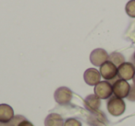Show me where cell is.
<instances>
[{
	"instance_id": "obj_1",
	"label": "cell",
	"mask_w": 135,
	"mask_h": 126,
	"mask_svg": "<svg viewBox=\"0 0 135 126\" xmlns=\"http://www.w3.org/2000/svg\"><path fill=\"white\" fill-rule=\"evenodd\" d=\"M126 105L122 98L112 96L107 101V111L113 116H120L125 112Z\"/></svg>"
},
{
	"instance_id": "obj_2",
	"label": "cell",
	"mask_w": 135,
	"mask_h": 126,
	"mask_svg": "<svg viewBox=\"0 0 135 126\" xmlns=\"http://www.w3.org/2000/svg\"><path fill=\"white\" fill-rule=\"evenodd\" d=\"M112 88L114 96L123 99L124 98H127L129 95L131 90V85L126 80L118 78L112 84Z\"/></svg>"
},
{
	"instance_id": "obj_3",
	"label": "cell",
	"mask_w": 135,
	"mask_h": 126,
	"mask_svg": "<svg viewBox=\"0 0 135 126\" xmlns=\"http://www.w3.org/2000/svg\"><path fill=\"white\" fill-rule=\"evenodd\" d=\"M72 91L67 87H60L55 91L54 98L57 104L65 106L70 104L72 99Z\"/></svg>"
},
{
	"instance_id": "obj_4",
	"label": "cell",
	"mask_w": 135,
	"mask_h": 126,
	"mask_svg": "<svg viewBox=\"0 0 135 126\" xmlns=\"http://www.w3.org/2000/svg\"><path fill=\"white\" fill-rule=\"evenodd\" d=\"M100 74L103 78L109 81H116L118 76V67L113 63L107 61L100 66ZM113 82V83H114Z\"/></svg>"
},
{
	"instance_id": "obj_5",
	"label": "cell",
	"mask_w": 135,
	"mask_h": 126,
	"mask_svg": "<svg viewBox=\"0 0 135 126\" xmlns=\"http://www.w3.org/2000/svg\"><path fill=\"white\" fill-rule=\"evenodd\" d=\"M94 94L100 99L109 98L113 95L112 84L108 81H100L97 85L94 86Z\"/></svg>"
},
{
	"instance_id": "obj_6",
	"label": "cell",
	"mask_w": 135,
	"mask_h": 126,
	"mask_svg": "<svg viewBox=\"0 0 135 126\" xmlns=\"http://www.w3.org/2000/svg\"><path fill=\"white\" fill-rule=\"evenodd\" d=\"M135 74V66L133 64L125 62L118 67V78L123 80H131L133 78Z\"/></svg>"
},
{
	"instance_id": "obj_7",
	"label": "cell",
	"mask_w": 135,
	"mask_h": 126,
	"mask_svg": "<svg viewBox=\"0 0 135 126\" xmlns=\"http://www.w3.org/2000/svg\"><path fill=\"white\" fill-rule=\"evenodd\" d=\"M109 54L105 50L102 48L94 49L90 54V61L95 66H101L104 63L108 61Z\"/></svg>"
},
{
	"instance_id": "obj_8",
	"label": "cell",
	"mask_w": 135,
	"mask_h": 126,
	"mask_svg": "<svg viewBox=\"0 0 135 126\" xmlns=\"http://www.w3.org/2000/svg\"><path fill=\"white\" fill-rule=\"evenodd\" d=\"M83 78L87 85L89 86H95L100 82L101 79V74L95 68H88L84 72Z\"/></svg>"
},
{
	"instance_id": "obj_9",
	"label": "cell",
	"mask_w": 135,
	"mask_h": 126,
	"mask_svg": "<svg viewBox=\"0 0 135 126\" xmlns=\"http://www.w3.org/2000/svg\"><path fill=\"white\" fill-rule=\"evenodd\" d=\"M100 106H101V99L95 94H91L85 98L84 107L90 112H95L99 111Z\"/></svg>"
},
{
	"instance_id": "obj_10",
	"label": "cell",
	"mask_w": 135,
	"mask_h": 126,
	"mask_svg": "<svg viewBox=\"0 0 135 126\" xmlns=\"http://www.w3.org/2000/svg\"><path fill=\"white\" fill-rule=\"evenodd\" d=\"M107 122V118L102 111H97L95 112H91L88 118V123L91 126H104Z\"/></svg>"
},
{
	"instance_id": "obj_11",
	"label": "cell",
	"mask_w": 135,
	"mask_h": 126,
	"mask_svg": "<svg viewBox=\"0 0 135 126\" xmlns=\"http://www.w3.org/2000/svg\"><path fill=\"white\" fill-rule=\"evenodd\" d=\"M14 117V111L8 104H0V122L8 123Z\"/></svg>"
},
{
	"instance_id": "obj_12",
	"label": "cell",
	"mask_w": 135,
	"mask_h": 126,
	"mask_svg": "<svg viewBox=\"0 0 135 126\" xmlns=\"http://www.w3.org/2000/svg\"><path fill=\"white\" fill-rule=\"evenodd\" d=\"M45 126H64V120L57 113H50L45 118Z\"/></svg>"
},
{
	"instance_id": "obj_13",
	"label": "cell",
	"mask_w": 135,
	"mask_h": 126,
	"mask_svg": "<svg viewBox=\"0 0 135 126\" xmlns=\"http://www.w3.org/2000/svg\"><path fill=\"white\" fill-rule=\"evenodd\" d=\"M108 61L113 63L117 67H118L120 65H122L123 63H125V57L123 56V54H119V52H112L109 54L108 56Z\"/></svg>"
},
{
	"instance_id": "obj_14",
	"label": "cell",
	"mask_w": 135,
	"mask_h": 126,
	"mask_svg": "<svg viewBox=\"0 0 135 126\" xmlns=\"http://www.w3.org/2000/svg\"><path fill=\"white\" fill-rule=\"evenodd\" d=\"M126 13L131 18H135V0H131L126 5Z\"/></svg>"
},
{
	"instance_id": "obj_15",
	"label": "cell",
	"mask_w": 135,
	"mask_h": 126,
	"mask_svg": "<svg viewBox=\"0 0 135 126\" xmlns=\"http://www.w3.org/2000/svg\"><path fill=\"white\" fill-rule=\"evenodd\" d=\"M64 126H81V122L79 120L74 118L67 119L64 122Z\"/></svg>"
},
{
	"instance_id": "obj_16",
	"label": "cell",
	"mask_w": 135,
	"mask_h": 126,
	"mask_svg": "<svg viewBox=\"0 0 135 126\" xmlns=\"http://www.w3.org/2000/svg\"><path fill=\"white\" fill-rule=\"evenodd\" d=\"M16 126H33V124L30 120H27L25 117L22 116V118L19 120V122H18V124Z\"/></svg>"
},
{
	"instance_id": "obj_17",
	"label": "cell",
	"mask_w": 135,
	"mask_h": 126,
	"mask_svg": "<svg viewBox=\"0 0 135 126\" xmlns=\"http://www.w3.org/2000/svg\"><path fill=\"white\" fill-rule=\"evenodd\" d=\"M127 98L129 101H135V85L131 86V90H129Z\"/></svg>"
},
{
	"instance_id": "obj_18",
	"label": "cell",
	"mask_w": 135,
	"mask_h": 126,
	"mask_svg": "<svg viewBox=\"0 0 135 126\" xmlns=\"http://www.w3.org/2000/svg\"><path fill=\"white\" fill-rule=\"evenodd\" d=\"M0 126H8V123H3V122H0Z\"/></svg>"
},
{
	"instance_id": "obj_19",
	"label": "cell",
	"mask_w": 135,
	"mask_h": 126,
	"mask_svg": "<svg viewBox=\"0 0 135 126\" xmlns=\"http://www.w3.org/2000/svg\"><path fill=\"white\" fill-rule=\"evenodd\" d=\"M132 80H133V85H135V74H134V76H133Z\"/></svg>"
},
{
	"instance_id": "obj_20",
	"label": "cell",
	"mask_w": 135,
	"mask_h": 126,
	"mask_svg": "<svg viewBox=\"0 0 135 126\" xmlns=\"http://www.w3.org/2000/svg\"><path fill=\"white\" fill-rule=\"evenodd\" d=\"M133 59H134V61H135V52H134V54H133Z\"/></svg>"
}]
</instances>
